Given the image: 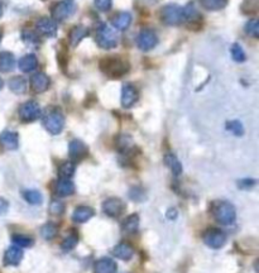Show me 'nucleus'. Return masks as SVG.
<instances>
[{
  "label": "nucleus",
  "instance_id": "nucleus-1",
  "mask_svg": "<svg viewBox=\"0 0 259 273\" xmlns=\"http://www.w3.org/2000/svg\"><path fill=\"white\" fill-rule=\"evenodd\" d=\"M100 70L106 76L118 79L129 71V62L120 57H106L100 61Z\"/></svg>",
  "mask_w": 259,
  "mask_h": 273
},
{
  "label": "nucleus",
  "instance_id": "nucleus-2",
  "mask_svg": "<svg viewBox=\"0 0 259 273\" xmlns=\"http://www.w3.org/2000/svg\"><path fill=\"white\" fill-rule=\"evenodd\" d=\"M213 215L218 223L223 225H229L235 222L236 211L235 207L230 202L216 201L213 205Z\"/></svg>",
  "mask_w": 259,
  "mask_h": 273
},
{
  "label": "nucleus",
  "instance_id": "nucleus-3",
  "mask_svg": "<svg viewBox=\"0 0 259 273\" xmlns=\"http://www.w3.org/2000/svg\"><path fill=\"white\" fill-rule=\"evenodd\" d=\"M159 17H161L162 22L167 26H178V24L183 23L185 18H183V8L178 7L176 4H168L164 6L159 12Z\"/></svg>",
  "mask_w": 259,
  "mask_h": 273
},
{
  "label": "nucleus",
  "instance_id": "nucleus-4",
  "mask_svg": "<svg viewBox=\"0 0 259 273\" xmlns=\"http://www.w3.org/2000/svg\"><path fill=\"white\" fill-rule=\"evenodd\" d=\"M96 43L104 49H111L118 44V36L111 27L101 24L96 32Z\"/></svg>",
  "mask_w": 259,
  "mask_h": 273
},
{
  "label": "nucleus",
  "instance_id": "nucleus-5",
  "mask_svg": "<svg viewBox=\"0 0 259 273\" xmlns=\"http://www.w3.org/2000/svg\"><path fill=\"white\" fill-rule=\"evenodd\" d=\"M43 125L51 134H59L64 127V117L59 109H52L46 114Z\"/></svg>",
  "mask_w": 259,
  "mask_h": 273
},
{
  "label": "nucleus",
  "instance_id": "nucleus-6",
  "mask_svg": "<svg viewBox=\"0 0 259 273\" xmlns=\"http://www.w3.org/2000/svg\"><path fill=\"white\" fill-rule=\"evenodd\" d=\"M76 12V4L72 0H62L53 6L51 13L54 22H63L74 16Z\"/></svg>",
  "mask_w": 259,
  "mask_h": 273
},
{
  "label": "nucleus",
  "instance_id": "nucleus-7",
  "mask_svg": "<svg viewBox=\"0 0 259 273\" xmlns=\"http://www.w3.org/2000/svg\"><path fill=\"white\" fill-rule=\"evenodd\" d=\"M41 106L34 100H29L19 107V117L23 122H33L41 117Z\"/></svg>",
  "mask_w": 259,
  "mask_h": 273
},
{
  "label": "nucleus",
  "instance_id": "nucleus-8",
  "mask_svg": "<svg viewBox=\"0 0 259 273\" xmlns=\"http://www.w3.org/2000/svg\"><path fill=\"white\" fill-rule=\"evenodd\" d=\"M157 43H158V38H157L156 32L152 31V29H143L137 37V44L144 52L153 49L157 46Z\"/></svg>",
  "mask_w": 259,
  "mask_h": 273
},
{
  "label": "nucleus",
  "instance_id": "nucleus-9",
  "mask_svg": "<svg viewBox=\"0 0 259 273\" xmlns=\"http://www.w3.org/2000/svg\"><path fill=\"white\" fill-rule=\"evenodd\" d=\"M204 243L213 249H219L226 243V235L219 229H209L204 234Z\"/></svg>",
  "mask_w": 259,
  "mask_h": 273
},
{
  "label": "nucleus",
  "instance_id": "nucleus-10",
  "mask_svg": "<svg viewBox=\"0 0 259 273\" xmlns=\"http://www.w3.org/2000/svg\"><path fill=\"white\" fill-rule=\"evenodd\" d=\"M124 209H125V205L118 197H110V199L105 200L103 204V211L110 217L120 216Z\"/></svg>",
  "mask_w": 259,
  "mask_h": 273
},
{
  "label": "nucleus",
  "instance_id": "nucleus-11",
  "mask_svg": "<svg viewBox=\"0 0 259 273\" xmlns=\"http://www.w3.org/2000/svg\"><path fill=\"white\" fill-rule=\"evenodd\" d=\"M36 29L39 34L46 37H54L57 34V23L51 18H47V17H43V18H39L36 23Z\"/></svg>",
  "mask_w": 259,
  "mask_h": 273
},
{
  "label": "nucleus",
  "instance_id": "nucleus-12",
  "mask_svg": "<svg viewBox=\"0 0 259 273\" xmlns=\"http://www.w3.org/2000/svg\"><path fill=\"white\" fill-rule=\"evenodd\" d=\"M49 84H51V80L43 72H38V74H34L33 76L31 77V87L34 92L37 94H41V92H44L49 87Z\"/></svg>",
  "mask_w": 259,
  "mask_h": 273
},
{
  "label": "nucleus",
  "instance_id": "nucleus-13",
  "mask_svg": "<svg viewBox=\"0 0 259 273\" xmlns=\"http://www.w3.org/2000/svg\"><path fill=\"white\" fill-rule=\"evenodd\" d=\"M138 100V91L132 84H125L121 89V105L124 107H131Z\"/></svg>",
  "mask_w": 259,
  "mask_h": 273
},
{
  "label": "nucleus",
  "instance_id": "nucleus-14",
  "mask_svg": "<svg viewBox=\"0 0 259 273\" xmlns=\"http://www.w3.org/2000/svg\"><path fill=\"white\" fill-rule=\"evenodd\" d=\"M0 143L4 148L13 149L18 148V134L16 132H11V130H6L0 134Z\"/></svg>",
  "mask_w": 259,
  "mask_h": 273
},
{
  "label": "nucleus",
  "instance_id": "nucleus-15",
  "mask_svg": "<svg viewBox=\"0 0 259 273\" xmlns=\"http://www.w3.org/2000/svg\"><path fill=\"white\" fill-rule=\"evenodd\" d=\"M111 24H113L114 28L118 29V31H125L132 24V14L128 13V12L118 13L111 19Z\"/></svg>",
  "mask_w": 259,
  "mask_h": 273
},
{
  "label": "nucleus",
  "instance_id": "nucleus-16",
  "mask_svg": "<svg viewBox=\"0 0 259 273\" xmlns=\"http://www.w3.org/2000/svg\"><path fill=\"white\" fill-rule=\"evenodd\" d=\"M22 259H23V252L17 245L9 248L6 252V255H4V263L7 265H18Z\"/></svg>",
  "mask_w": 259,
  "mask_h": 273
},
{
  "label": "nucleus",
  "instance_id": "nucleus-17",
  "mask_svg": "<svg viewBox=\"0 0 259 273\" xmlns=\"http://www.w3.org/2000/svg\"><path fill=\"white\" fill-rule=\"evenodd\" d=\"M54 191L61 197L70 196L75 192V185L70 179H59L54 187Z\"/></svg>",
  "mask_w": 259,
  "mask_h": 273
},
{
  "label": "nucleus",
  "instance_id": "nucleus-18",
  "mask_svg": "<svg viewBox=\"0 0 259 273\" xmlns=\"http://www.w3.org/2000/svg\"><path fill=\"white\" fill-rule=\"evenodd\" d=\"M70 156L74 159H82L84 157L88 156V147L85 146L84 142L81 141H72L70 143Z\"/></svg>",
  "mask_w": 259,
  "mask_h": 273
},
{
  "label": "nucleus",
  "instance_id": "nucleus-19",
  "mask_svg": "<svg viewBox=\"0 0 259 273\" xmlns=\"http://www.w3.org/2000/svg\"><path fill=\"white\" fill-rule=\"evenodd\" d=\"M94 210L89 206H79L75 209L74 214H72V220L75 223H85L90 220L94 216Z\"/></svg>",
  "mask_w": 259,
  "mask_h": 273
},
{
  "label": "nucleus",
  "instance_id": "nucleus-20",
  "mask_svg": "<svg viewBox=\"0 0 259 273\" xmlns=\"http://www.w3.org/2000/svg\"><path fill=\"white\" fill-rule=\"evenodd\" d=\"M95 273H116V263L110 258H101L95 263Z\"/></svg>",
  "mask_w": 259,
  "mask_h": 273
},
{
  "label": "nucleus",
  "instance_id": "nucleus-21",
  "mask_svg": "<svg viewBox=\"0 0 259 273\" xmlns=\"http://www.w3.org/2000/svg\"><path fill=\"white\" fill-rule=\"evenodd\" d=\"M114 255L121 260H129L134 255V249L128 243H120L113 250Z\"/></svg>",
  "mask_w": 259,
  "mask_h": 273
},
{
  "label": "nucleus",
  "instance_id": "nucleus-22",
  "mask_svg": "<svg viewBox=\"0 0 259 273\" xmlns=\"http://www.w3.org/2000/svg\"><path fill=\"white\" fill-rule=\"evenodd\" d=\"M89 34V29L84 26H76L70 32V44L76 47Z\"/></svg>",
  "mask_w": 259,
  "mask_h": 273
},
{
  "label": "nucleus",
  "instance_id": "nucleus-23",
  "mask_svg": "<svg viewBox=\"0 0 259 273\" xmlns=\"http://www.w3.org/2000/svg\"><path fill=\"white\" fill-rule=\"evenodd\" d=\"M18 66L21 69V71L23 72H32L33 70H36V67L38 66V60L34 54H26V56L22 57L18 62Z\"/></svg>",
  "mask_w": 259,
  "mask_h": 273
},
{
  "label": "nucleus",
  "instance_id": "nucleus-24",
  "mask_svg": "<svg viewBox=\"0 0 259 273\" xmlns=\"http://www.w3.org/2000/svg\"><path fill=\"white\" fill-rule=\"evenodd\" d=\"M16 67V59L11 52H2L0 53V71L11 72Z\"/></svg>",
  "mask_w": 259,
  "mask_h": 273
},
{
  "label": "nucleus",
  "instance_id": "nucleus-25",
  "mask_svg": "<svg viewBox=\"0 0 259 273\" xmlns=\"http://www.w3.org/2000/svg\"><path fill=\"white\" fill-rule=\"evenodd\" d=\"M164 163H166L167 167H169V170H171L172 174L175 175V176L182 174V166H181L180 161H178V158L173 153H167L164 156Z\"/></svg>",
  "mask_w": 259,
  "mask_h": 273
},
{
  "label": "nucleus",
  "instance_id": "nucleus-26",
  "mask_svg": "<svg viewBox=\"0 0 259 273\" xmlns=\"http://www.w3.org/2000/svg\"><path fill=\"white\" fill-rule=\"evenodd\" d=\"M28 87V82L24 77L17 76L9 81V89L14 92V94H24Z\"/></svg>",
  "mask_w": 259,
  "mask_h": 273
},
{
  "label": "nucleus",
  "instance_id": "nucleus-27",
  "mask_svg": "<svg viewBox=\"0 0 259 273\" xmlns=\"http://www.w3.org/2000/svg\"><path fill=\"white\" fill-rule=\"evenodd\" d=\"M229 0H200V4L206 11L216 12L221 11L228 6Z\"/></svg>",
  "mask_w": 259,
  "mask_h": 273
},
{
  "label": "nucleus",
  "instance_id": "nucleus-28",
  "mask_svg": "<svg viewBox=\"0 0 259 273\" xmlns=\"http://www.w3.org/2000/svg\"><path fill=\"white\" fill-rule=\"evenodd\" d=\"M138 227H139V216L137 214H133L124 220L123 225H121V229H123L124 233H136Z\"/></svg>",
  "mask_w": 259,
  "mask_h": 273
},
{
  "label": "nucleus",
  "instance_id": "nucleus-29",
  "mask_svg": "<svg viewBox=\"0 0 259 273\" xmlns=\"http://www.w3.org/2000/svg\"><path fill=\"white\" fill-rule=\"evenodd\" d=\"M24 199L31 205H41L42 201H43V196L37 190H27L24 192Z\"/></svg>",
  "mask_w": 259,
  "mask_h": 273
},
{
  "label": "nucleus",
  "instance_id": "nucleus-30",
  "mask_svg": "<svg viewBox=\"0 0 259 273\" xmlns=\"http://www.w3.org/2000/svg\"><path fill=\"white\" fill-rule=\"evenodd\" d=\"M200 14H199L198 9H196L195 4L190 3L183 8V18L186 22H193L196 19H199Z\"/></svg>",
  "mask_w": 259,
  "mask_h": 273
},
{
  "label": "nucleus",
  "instance_id": "nucleus-31",
  "mask_svg": "<svg viewBox=\"0 0 259 273\" xmlns=\"http://www.w3.org/2000/svg\"><path fill=\"white\" fill-rule=\"evenodd\" d=\"M75 174V165L72 162H63L58 169V175L61 179H71Z\"/></svg>",
  "mask_w": 259,
  "mask_h": 273
},
{
  "label": "nucleus",
  "instance_id": "nucleus-32",
  "mask_svg": "<svg viewBox=\"0 0 259 273\" xmlns=\"http://www.w3.org/2000/svg\"><path fill=\"white\" fill-rule=\"evenodd\" d=\"M41 235L43 239L46 240H52L57 235V227L52 223H47L42 227L41 229Z\"/></svg>",
  "mask_w": 259,
  "mask_h": 273
},
{
  "label": "nucleus",
  "instance_id": "nucleus-33",
  "mask_svg": "<svg viewBox=\"0 0 259 273\" xmlns=\"http://www.w3.org/2000/svg\"><path fill=\"white\" fill-rule=\"evenodd\" d=\"M230 52H231V57H233V60L235 62H243L245 61V52H244L243 47L240 46V44L238 43H234L233 46H231L230 48Z\"/></svg>",
  "mask_w": 259,
  "mask_h": 273
},
{
  "label": "nucleus",
  "instance_id": "nucleus-34",
  "mask_svg": "<svg viewBox=\"0 0 259 273\" xmlns=\"http://www.w3.org/2000/svg\"><path fill=\"white\" fill-rule=\"evenodd\" d=\"M13 243L17 245V247H23V248H29L33 245V239L27 235H14L13 237Z\"/></svg>",
  "mask_w": 259,
  "mask_h": 273
},
{
  "label": "nucleus",
  "instance_id": "nucleus-35",
  "mask_svg": "<svg viewBox=\"0 0 259 273\" xmlns=\"http://www.w3.org/2000/svg\"><path fill=\"white\" fill-rule=\"evenodd\" d=\"M245 32L249 36L258 38L259 37V22L256 19H250L248 23L245 24Z\"/></svg>",
  "mask_w": 259,
  "mask_h": 273
},
{
  "label": "nucleus",
  "instance_id": "nucleus-36",
  "mask_svg": "<svg viewBox=\"0 0 259 273\" xmlns=\"http://www.w3.org/2000/svg\"><path fill=\"white\" fill-rule=\"evenodd\" d=\"M23 41L26 42L28 46H32V47H37L39 44V39H38V36H37L34 32L32 31H24L23 32Z\"/></svg>",
  "mask_w": 259,
  "mask_h": 273
},
{
  "label": "nucleus",
  "instance_id": "nucleus-37",
  "mask_svg": "<svg viewBox=\"0 0 259 273\" xmlns=\"http://www.w3.org/2000/svg\"><path fill=\"white\" fill-rule=\"evenodd\" d=\"M132 144H133V142L128 135H120L118 138V142H116V146L121 152H128L132 148Z\"/></svg>",
  "mask_w": 259,
  "mask_h": 273
},
{
  "label": "nucleus",
  "instance_id": "nucleus-38",
  "mask_svg": "<svg viewBox=\"0 0 259 273\" xmlns=\"http://www.w3.org/2000/svg\"><path fill=\"white\" fill-rule=\"evenodd\" d=\"M228 130H230L231 133H233V134H235V135H243L244 134V128H243V124H241L240 122H239V120H231V122H229L228 124Z\"/></svg>",
  "mask_w": 259,
  "mask_h": 273
},
{
  "label": "nucleus",
  "instance_id": "nucleus-39",
  "mask_svg": "<svg viewBox=\"0 0 259 273\" xmlns=\"http://www.w3.org/2000/svg\"><path fill=\"white\" fill-rule=\"evenodd\" d=\"M77 240H79V239H77V237L75 234L69 235V237H67L66 239H64L63 242H62V249L66 250V252L74 249V248L76 247V244H77Z\"/></svg>",
  "mask_w": 259,
  "mask_h": 273
},
{
  "label": "nucleus",
  "instance_id": "nucleus-40",
  "mask_svg": "<svg viewBox=\"0 0 259 273\" xmlns=\"http://www.w3.org/2000/svg\"><path fill=\"white\" fill-rule=\"evenodd\" d=\"M49 211L53 215H61L64 211V205L63 202L58 201V200H53L49 205Z\"/></svg>",
  "mask_w": 259,
  "mask_h": 273
},
{
  "label": "nucleus",
  "instance_id": "nucleus-41",
  "mask_svg": "<svg viewBox=\"0 0 259 273\" xmlns=\"http://www.w3.org/2000/svg\"><path fill=\"white\" fill-rule=\"evenodd\" d=\"M94 3L100 12H108L111 8L113 2L111 0H94Z\"/></svg>",
  "mask_w": 259,
  "mask_h": 273
},
{
  "label": "nucleus",
  "instance_id": "nucleus-42",
  "mask_svg": "<svg viewBox=\"0 0 259 273\" xmlns=\"http://www.w3.org/2000/svg\"><path fill=\"white\" fill-rule=\"evenodd\" d=\"M9 209V202L6 199L0 197V215H4Z\"/></svg>",
  "mask_w": 259,
  "mask_h": 273
},
{
  "label": "nucleus",
  "instance_id": "nucleus-43",
  "mask_svg": "<svg viewBox=\"0 0 259 273\" xmlns=\"http://www.w3.org/2000/svg\"><path fill=\"white\" fill-rule=\"evenodd\" d=\"M176 215H177V214H176V210L175 209H171L168 212H167V216H169V217H171V219H175Z\"/></svg>",
  "mask_w": 259,
  "mask_h": 273
},
{
  "label": "nucleus",
  "instance_id": "nucleus-44",
  "mask_svg": "<svg viewBox=\"0 0 259 273\" xmlns=\"http://www.w3.org/2000/svg\"><path fill=\"white\" fill-rule=\"evenodd\" d=\"M3 86H4V82H3V80H2V77H0V90L3 89Z\"/></svg>",
  "mask_w": 259,
  "mask_h": 273
},
{
  "label": "nucleus",
  "instance_id": "nucleus-45",
  "mask_svg": "<svg viewBox=\"0 0 259 273\" xmlns=\"http://www.w3.org/2000/svg\"><path fill=\"white\" fill-rule=\"evenodd\" d=\"M3 16V7H2V4H0V17Z\"/></svg>",
  "mask_w": 259,
  "mask_h": 273
},
{
  "label": "nucleus",
  "instance_id": "nucleus-46",
  "mask_svg": "<svg viewBox=\"0 0 259 273\" xmlns=\"http://www.w3.org/2000/svg\"><path fill=\"white\" fill-rule=\"evenodd\" d=\"M2 36H3V34H2V31H0V42H2Z\"/></svg>",
  "mask_w": 259,
  "mask_h": 273
}]
</instances>
